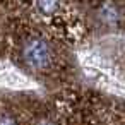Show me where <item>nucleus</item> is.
I'll list each match as a JSON object with an SVG mask.
<instances>
[{
    "label": "nucleus",
    "mask_w": 125,
    "mask_h": 125,
    "mask_svg": "<svg viewBox=\"0 0 125 125\" xmlns=\"http://www.w3.org/2000/svg\"><path fill=\"white\" fill-rule=\"evenodd\" d=\"M0 10H7L9 14L14 10V5H12V0H0Z\"/></svg>",
    "instance_id": "obj_5"
},
{
    "label": "nucleus",
    "mask_w": 125,
    "mask_h": 125,
    "mask_svg": "<svg viewBox=\"0 0 125 125\" xmlns=\"http://www.w3.org/2000/svg\"><path fill=\"white\" fill-rule=\"evenodd\" d=\"M87 28L103 33L125 31V0H81Z\"/></svg>",
    "instance_id": "obj_3"
},
{
    "label": "nucleus",
    "mask_w": 125,
    "mask_h": 125,
    "mask_svg": "<svg viewBox=\"0 0 125 125\" xmlns=\"http://www.w3.org/2000/svg\"><path fill=\"white\" fill-rule=\"evenodd\" d=\"M12 5L16 12L38 22L63 43L81 41L89 31L81 0H12Z\"/></svg>",
    "instance_id": "obj_2"
},
{
    "label": "nucleus",
    "mask_w": 125,
    "mask_h": 125,
    "mask_svg": "<svg viewBox=\"0 0 125 125\" xmlns=\"http://www.w3.org/2000/svg\"><path fill=\"white\" fill-rule=\"evenodd\" d=\"M4 45H5V36H4L2 33H0V50L4 48Z\"/></svg>",
    "instance_id": "obj_6"
},
{
    "label": "nucleus",
    "mask_w": 125,
    "mask_h": 125,
    "mask_svg": "<svg viewBox=\"0 0 125 125\" xmlns=\"http://www.w3.org/2000/svg\"><path fill=\"white\" fill-rule=\"evenodd\" d=\"M0 125H19V120L14 113L7 111V110H2L0 111Z\"/></svg>",
    "instance_id": "obj_4"
},
{
    "label": "nucleus",
    "mask_w": 125,
    "mask_h": 125,
    "mask_svg": "<svg viewBox=\"0 0 125 125\" xmlns=\"http://www.w3.org/2000/svg\"><path fill=\"white\" fill-rule=\"evenodd\" d=\"M5 29V43L14 58L29 72L52 75L65 65L63 41L38 22L14 10L9 14Z\"/></svg>",
    "instance_id": "obj_1"
}]
</instances>
